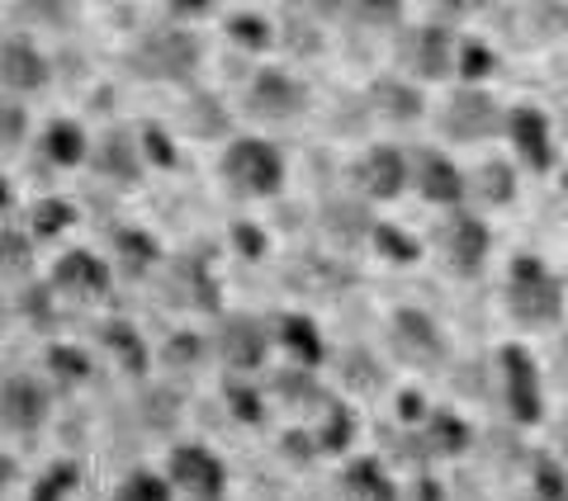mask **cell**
<instances>
[{"label":"cell","mask_w":568,"mask_h":501,"mask_svg":"<svg viewBox=\"0 0 568 501\" xmlns=\"http://www.w3.org/2000/svg\"><path fill=\"white\" fill-rule=\"evenodd\" d=\"M507 313L521 321V327H555L564 317V284L536 250H521L507 265V284H503Z\"/></svg>","instance_id":"cell-1"},{"label":"cell","mask_w":568,"mask_h":501,"mask_svg":"<svg viewBox=\"0 0 568 501\" xmlns=\"http://www.w3.org/2000/svg\"><path fill=\"white\" fill-rule=\"evenodd\" d=\"M200 62H204V43L185 24L148 29L129 52V67L142 81H171V85H185L200 71Z\"/></svg>","instance_id":"cell-2"},{"label":"cell","mask_w":568,"mask_h":501,"mask_svg":"<svg viewBox=\"0 0 568 501\" xmlns=\"http://www.w3.org/2000/svg\"><path fill=\"white\" fill-rule=\"evenodd\" d=\"M394 62L407 71V81H446L455 76V29L440 24H403L394 33Z\"/></svg>","instance_id":"cell-3"},{"label":"cell","mask_w":568,"mask_h":501,"mask_svg":"<svg viewBox=\"0 0 568 501\" xmlns=\"http://www.w3.org/2000/svg\"><path fill=\"white\" fill-rule=\"evenodd\" d=\"M219 171L227 185L252 194V200H271L284 185V156L275 142H265V137H233L219 161Z\"/></svg>","instance_id":"cell-4"},{"label":"cell","mask_w":568,"mask_h":501,"mask_svg":"<svg viewBox=\"0 0 568 501\" xmlns=\"http://www.w3.org/2000/svg\"><path fill=\"white\" fill-rule=\"evenodd\" d=\"M436 123L450 142H488V137H503L507 110L484 91V85H459V91H450L440 100Z\"/></svg>","instance_id":"cell-5"},{"label":"cell","mask_w":568,"mask_h":501,"mask_svg":"<svg viewBox=\"0 0 568 501\" xmlns=\"http://www.w3.org/2000/svg\"><path fill=\"white\" fill-rule=\"evenodd\" d=\"M388 346H394L398 365L407 369H440L450 360V341L440 321L422 308H394L388 313Z\"/></svg>","instance_id":"cell-6"},{"label":"cell","mask_w":568,"mask_h":501,"mask_svg":"<svg viewBox=\"0 0 568 501\" xmlns=\"http://www.w3.org/2000/svg\"><path fill=\"white\" fill-rule=\"evenodd\" d=\"M493 250V232L488 223L478 218V213L469 208H450L446 218L436 223V256L446 260V270L459 275V279H474L478 270H484Z\"/></svg>","instance_id":"cell-7"},{"label":"cell","mask_w":568,"mask_h":501,"mask_svg":"<svg viewBox=\"0 0 568 501\" xmlns=\"http://www.w3.org/2000/svg\"><path fill=\"white\" fill-rule=\"evenodd\" d=\"M497 379H503V407L517 426H536L545 417V384H540V365L526 346L507 341L497 350Z\"/></svg>","instance_id":"cell-8"},{"label":"cell","mask_w":568,"mask_h":501,"mask_svg":"<svg viewBox=\"0 0 568 501\" xmlns=\"http://www.w3.org/2000/svg\"><path fill=\"white\" fill-rule=\"evenodd\" d=\"M162 478L171 482V492L190 501H223L227 492V463L204 444H171Z\"/></svg>","instance_id":"cell-9"},{"label":"cell","mask_w":568,"mask_h":501,"mask_svg":"<svg viewBox=\"0 0 568 501\" xmlns=\"http://www.w3.org/2000/svg\"><path fill=\"white\" fill-rule=\"evenodd\" d=\"M246 114L261 119V123H294L298 114L308 110V85L294 76V71H280V67H265L246 85Z\"/></svg>","instance_id":"cell-10"},{"label":"cell","mask_w":568,"mask_h":501,"mask_svg":"<svg viewBox=\"0 0 568 501\" xmlns=\"http://www.w3.org/2000/svg\"><path fill=\"white\" fill-rule=\"evenodd\" d=\"M213 350H219V360L233 374H252L271 355V331L252 313H223L219 327H213Z\"/></svg>","instance_id":"cell-11"},{"label":"cell","mask_w":568,"mask_h":501,"mask_svg":"<svg viewBox=\"0 0 568 501\" xmlns=\"http://www.w3.org/2000/svg\"><path fill=\"white\" fill-rule=\"evenodd\" d=\"M407 185H417L422 200L436 204V208L465 204V171L436 147H417L413 156H407Z\"/></svg>","instance_id":"cell-12"},{"label":"cell","mask_w":568,"mask_h":501,"mask_svg":"<svg viewBox=\"0 0 568 501\" xmlns=\"http://www.w3.org/2000/svg\"><path fill=\"white\" fill-rule=\"evenodd\" d=\"M351 185L365 194V200H398L407 190V152L375 142L365 156L351 161Z\"/></svg>","instance_id":"cell-13"},{"label":"cell","mask_w":568,"mask_h":501,"mask_svg":"<svg viewBox=\"0 0 568 501\" xmlns=\"http://www.w3.org/2000/svg\"><path fill=\"white\" fill-rule=\"evenodd\" d=\"M503 137L511 142V152H517L530 171H549L555 166V137H549V114L540 104H511L507 110V123H503Z\"/></svg>","instance_id":"cell-14"},{"label":"cell","mask_w":568,"mask_h":501,"mask_svg":"<svg viewBox=\"0 0 568 501\" xmlns=\"http://www.w3.org/2000/svg\"><path fill=\"white\" fill-rule=\"evenodd\" d=\"M355 279H361V275H355L346 260L317 256V250H298V256L284 265V284H290V289H298V294H313V298H336V294H346Z\"/></svg>","instance_id":"cell-15"},{"label":"cell","mask_w":568,"mask_h":501,"mask_svg":"<svg viewBox=\"0 0 568 501\" xmlns=\"http://www.w3.org/2000/svg\"><path fill=\"white\" fill-rule=\"evenodd\" d=\"M365 110L384 119V123H422L426 119V95L422 85H413L407 76H398V71H388V76H375L365 91Z\"/></svg>","instance_id":"cell-16"},{"label":"cell","mask_w":568,"mask_h":501,"mask_svg":"<svg viewBox=\"0 0 568 501\" xmlns=\"http://www.w3.org/2000/svg\"><path fill=\"white\" fill-rule=\"evenodd\" d=\"M375 213H369V204L361 200V194H336V200H327L323 208H317V227H323V237L336 242L342 250L369 242V232H375Z\"/></svg>","instance_id":"cell-17"},{"label":"cell","mask_w":568,"mask_h":501,"mask_svg":"<svg viewBox=\"0 0 568 501\" xmlns=\"http://www.w3.org/2000/svg\"><path fill=\"white\" fill-rule=\"evenodd\" d=\"M48 76H52V67H48V58L39 52L33 39H6L0 43V85H6L10 95L43 91Z\"/></svg>","instance_id":"cell-18"},{"label":"cell","mask_w":568,"mask_h":501,"mask_svg":"<svg viewBox=\"0 0 568 501\" xmlns=\"http://www.w3.org/2000/svg\"><path fill=\"white\" fill-rule=\"evenodd\" d=\"M48 421V388L39 379H24V374H14V379L0 384V426H10V431H39Z\"/></svg>","instance_id":"cell-19"},{"label":"cell","mask_w":568,"mask_h":501,"mask_svg":"<svg viewBox=\"0 0 568 501\" xmlns=\"http://www.w3.org/2000/svg\"><path fill=\"white\" fill-rule=\"evenodd\" d=\"M413 431L422 440L426 459H459V454L474 450V426L450 407H432L426 411V421L413 426Z\"/></svg>","instance_id":"cell-20"},{"label":"cell","mask_w":568,"mask_h":501,"mask_svg":"<svg viewBox=\"0 0 568 501\" xmlns=\"http://www.w3.org/2000/svg\"><path fill=\"white\" fill-rule=\"evenodd\" d=\"M48 284L58 294H77V298H95L110 289V265H104L95 250H62L58 260H52V275Z\"/></svg>","instance_id":"cell-21"},{"label":"cell","mask_w":568,"mask_h":501,"mask_svg":"<svg viewBox=\"0 0 568 501\" xmlns=\"http://www.w3.org/2000/svg\"><path fill=\"white\" fill-rule=\"evenodd\" d=\"M100 175H110V181H138L142 171V152H138V133L133 129H110L91 142V156Z\"/></svg>","instance_id":"cell-22"},{"label":"cell","mask_w":568,"mask_h":501,"mask_svg":"<svg viewBox=\"0 0 568 501\" xmlns=\"http://www.w3.org/2000/svg\"><path fill=\"white\" fill-rule=\"evenodd\" d=\"M465 200L484 204V208H507L517 200V171H511V161H503V156L478 161L465 175Z\"/></svg>","instance_id":"cell-23"},{"label":"cell","mask_w":568,"mask_h":501,"mask_svg":"<svg viewBox=\"0 0 568 501\" xmlns=\"http://www.w3.org/2000/svg\"><path fill=\"white\" fill-rule=\"evenodd\" d=\"M342 488L355 501H403V488L394 482V473L384 469V459H375V454H355L342 469Z\"/></svg>","instance_id":"cell-24"},{"label":"cell","mask_w":568,"mask_h":501,"mask_svg":"<svg viewBox=\"0 0 568 501\" xmlns=\"http://www.w3.org/2000/svg\"><path fill=\"white\" fill-rule=\"evenodd\" d=\"M275 341L294 355V365L298 369H317L327 360V341H323V331H317V321L304 317V313H284L275 321Z\"/></svg>","instance_id":"cell-25"},{"label":"cell","mask_w":568,"mask_h":501,"mask_svg":"<svg viewBox=\"0 0 568 501\" xmlns=\"http://www.w3.org/2000/svg\"><path fill=\"white\" fill-rule=\"evenodd\" d=\"M100 346L114 355L119 369L123 374H133V379H142L152 365V355H148V341H142V331L133 327V321H123V317H110V321H100Z\"/></svg>","instance_id":"cell-26"},{"label":"cell","mask_w":568,"mask_h":501,"mask_svg":"<svg viewBox=\"0 0 568 501\" xmlns=\"http://www.w3.org/2000/svg\"><path fill=\"white\" fill-rule=\"evenodd\" d=\"M39 147H43V161H52V166H81L91 156V137H85L77 119H52L39 137Z\"/></svg>","instance_id":"cell-27"},{"label":"cell","mask_w":568,"mask_h":501,"mask_svg":"<svg viewBox=\"0 0 568 501\" xmlns=\"http://www.w3.org/2000/svg\"><path fill=\"white\" fill-rule=\"evenodd\" d=\"M171 275H175V294H181V303H190V308H200V313H219V279L209 275V265L204 260H175L171 265Z\"/></svg>","instance_id":"cell-28"},{"label":"cell","mask_w":568,"mask_h":501,"mask_svg":"<svg viewBox=\"0 0 568 501\" xmlns=\"http://www.w3.org/2000/svg\"><path fill=\"white\" fill-rule=\"evenodd\" d=\"M313 444H317V459H327V454H346L351 444H355V411L346 402H327L323 407V426L313 431Z\"/></svg>","instance_id":"cell-29"},{"label":"cell","mask_w":568,"mask_h":501,"mask_svg":"<svg viewBox=\"0 0 568 501\" xmlns=\"http://www.w3.org/2000/svg\"><path fill=\"white\" fill-rule=\"evenodd\" d=\"M114 256L123 260L129 275H148L152 265L162 260V246H156L152 232H142V227H119L114 232Z\"/></svg>","instance_id":"cell-30"},{"label":"cell","mask_w":568,"mask_h":501,"mask_svg":"<svg viewBox=\"0 0 568 501\" xmlns=\"http://www.w3.org/2000/svg\"><path fill=\"white\" fill-rule=\"evenodd\" d=\"M185 129L194 137H227V133H233V114L223 110L219 95H190V104H185Z\"/></svg>","instance_id":"cell-31"},{"label":"cell","mask_w":568,"mask_h":501,"mask_svg":"<svg viewBox=\"0 0 568 501\" xmlns=\"http://www.w3.org/2000/svg\"><path fill=\"white\" fill-rule=\"evenodd\" d=\"M336 374H342L346 388H361V392H379L384 388V369L369 350L361 346H346L342 355H336Z\"/></svg>","instance_id":"cell-32"},{"label":"cell","mask_w":568,"mask_h":501,"mask_svg":"<svg viewBox=\"0 0 568 501\" xmlns=\"http://www.w3.org/2000/svg\"><path fill=\"white\" fill-rule=\"evenodd\" d=\"M227 43L246 52H265L275 43V29L261 10H237V14H227Z\"/></svg>","instance_id":"cell-33"},{"label":"cell","mask_w":568,"mask_h":501,"mask_svg":"<svg viewBox=\"0 0 568 501\" xmlns=\"http://www.w3.org/2000/svg\"><path fill=\"white\" fill-rule=\"evenodd\" d=\"M369 242H375L379 256L394 260V265H417V260H422V242H417L407 227H398V223H375Z\"/></svg>","instance_id":"cell-34"},{"label":"cell","mask_w":568,"mask_h":501,"mask_svg":"<svg viewBox=\"0 0 568 501\" xmlns=\"http://www.w3.org/2000/svg\"><path fill=\"white\" fill-rule=\"evenodd\" d=\"M29 223H33V237L52 242V237H62V232L77 223V204L58 200V194H48V200H39V204L29 208Z\"/></svg>","instance_id":"cell-35"},{"label":"cell","mask_w":568,"mask_h":501,"mask_svg":"<svg viewBox=\"0 0 568 501\" xmlns=\"http://www.w3.org/2000/svg\"><path fill=\"white\" fill-rule=\"evenodd\" d=\"M493 71H497V52H493L484 39H465V43H455V76L465 81V85L488 81Z\"/></svg>","instance_id":"cell-36"},{"label":"cell","mask_w":568,"mask_h":501,"mask_svg":"<svg viewBox=\"0 0 568 501\" xmlns=\"http://www.w3.org/2000/svg\"><path fill=\"white\" fill-rule=\"evenodd\" d=\"M271 388H275L290 407H327V402H332V398H327V388L317 384L308 369H290V374H280V379H275Z\"/></svg>","instance_id":"cell-37"},{"label":"cell","mask_w":568,"mask_h":501,"mask_svg":"<svg viewBox=\"0 0 568 501\" xmlns=\"http://www.w3.org/2000/svg\"><path fill=\"white\" fill-rule=\"evenodd\" d=\"M332 14H346V20H355V24L388 29V33L403 29V6H398V0H361V6H332Z\"/></svg>","instance_id":"cell-38"},{"label":"cell","mask_w":568,"mask_h":501,"mask_svg":"<svg viewBox=\"0 0 568 501\" xmlns=\"http://www.w3.org/2000/svg\"><path fill=\"white\" fill-rule=\"evenodd\" d=\"M530 482H536V501H568V463L555 454H530Z\"/></svg>","instance_id":"cell-39"},{"label":"cell","mask_w":568,"mask_h":501,"mask_svg":"<svg viewBox=\"0 0 568 501\" xmlns=\"http://www.w3.org/2000/svg\"><path fill=\"white\" fill-rule=\"evenodd\" d=\"M284 48L298 52V58H317V52H323V29L313 24V10L284 14Z\"/></svg>","instance_id":"cell-40"},{"label":"cell","mask_w":568,"mask_h":501,"mask_svg":"<svg viewBox=\"0 0 568 501\" xmlns=\"http://www.w3.org/2000/svg\"><path fill=\"white\" fill-rule=\"evenodd\" d=\"M175 492H171V482L162 478V473H148V469H138V473H129L114 488V501H171Z\"/></svg>","instance_id":"cell-41"},{"label":"cell","mask_w":568,"mask_h":501,"mask_svg":"<svg viewBox=\"0 0 568 501\" xmlns=\"http://www.w3.org/2000/svg\"><path fill=\"white\" fill-rule=\"evenodd\" d=\"M81 482V469L71 459H62V463H52V469L33 482V492H29V501H67L71 497V488Z\"/></svg>","instance_id":"cell-42"},{"label":"cell","mask_w":568,"mask_h":501,"mask_svg":"<svg viewBox=\"0 0 568 501\" xmlns=\"http://www.w3.org/2000/svg\"><path fill=\"white\" fill-rule=\"evenodd\" d=\"M223 402H227V411H233L237 421H246V426H261V421H265V398H261L252 384L227 379V384H223Z\"/></svg>","instance_id":"cell-43"},{"label":"cell","mask_w":568,"mask_h":501,"mask_svg":"<svg viewBox=\"0 0 568 501\" xmlns=\"http://www.w3.org/2000/svg\"><path fill=\"white\" fill-rule=\"evenodd\" d=\"M517 14L530 24L536 39H564V33H568V6H564V0H549V6H526Z\"/></svg>","instance_id":"cell-44"},{"label":"cell","mask_w":568,"mask_h":501,"mask_svg":"<svg viewBox=\"0 0 568 501\" xmlns=\"http://www.w3.org/2000/svg\"><path fill=\"white\" fill-rule=\"evenodd\" d=\"M48 369H52V379H62V384H85L91 379V355L77 350V346H52Z\"/></svg>","instance_id":"cell-45"},{"label":"cell","mask_w":568,"mask_h":501,"mask_svg":"<svg viewBox=\"0 0 568 501\" xmlns=\"http://www.w3.org/2000/svg\"><path fill=\"white\" fill-rule=\"evenodd\" d=\"M138 152H142V161H152V166H162V171H171L175 161H181L175 156V142L166 137L162 123H142L138 129Z\"/></svg>","instance_id":"cell-46"},{"label":"cell","mask_w":568,"mask_h":501,"mask_svg":"<svg viewBox=\"0 0 568 501\" xmlns=\"http://www.w3.org/2000/svg\"><path fill=\"white\" fill-rule=\"evenodd\" d=\"M33 265V242L14 227H0V275H24Z\"/></svg>","instance_id":"cell-47"},{"label":"cell","mask_w":568,"mask_h":501,"mask_svg":"<svg viewBox=\"0 0 568 501\" xmlns=\"http://www.w3.org/2000/svg\"><path fill=\"white\" fill-rule=\"evenodd\" d=\"M204 350H209V341H204L200 331H175L162 355H166V365H171V369H190V365H200V360H204Z\"/></svg>","instance_id":"cell-48"},{"label":"cell","mask_w":568,"mask_h":501,"mask_svg":"<svg viewBox=\"0 0 568 501\" xmlns=\"http://www.w3.org/2000/svg\"><path fill=\"white\" fill-rule=\"evenodd\" d=\"M233 246L246 260H265V250H271V242H265V232L256 223H233Z\"/></svg>","instance_id":"cell-49"},{"label":"cell","mask_w":568,"mask_h":501,"mask_svg":"<svg viewBox=\"0 0 568 501\" xmlns=\"http://www.w3.org/2000/svg\"><path fill=\"white\" fill-rule=\"evenodd\" d=\"M280 450H284V454H290V459L298 463V469H304V463H313V459H317V444H313V431H298V426H294V431H284V436H280Z\"/></svg>","instance_id":"cell-50"},{"label":"cell","mask_w":568,"mask_h":501,"mask_svg":"<svg viewBox=\"0 0 568 501\" xmlns=\"http://www.w3.org/2000/svg\"><path fill=\"white\" fill-rule=\"evenodd\" d=\"M426 411H432V407H426L422 392H413V388H403V392H398V421L407 426V431L426 421Z\"/></svg>","instance_id":"cell-51"},{"label":"cell","mask_w":568,"mask_h":501,"mask_svg":"<svg viewBox=\"0 0 568 501\" xmlns=\"http://www.w3.org/2000/svg\"><path fill=\"white\" fill-rule=\"evenodd\" d=\"M24 137V110L14 100H0V142H20Z\"/></svg>","instance_id":"cell-52"},{"label":"cell","mask_w":568,"mask_h":501,"mask_svg":"<svg viewBox=\"0 0 568 501\" xmlns=\"http://www.w3.org/2000/svg\"><path fill=\"white\" fill-rule=\"evenodd\" d=\"M555 440H559V463H568V407H564V417L555 426Z\"/></svg>","instance_id":"cell-53"},{"label":"cell","mask_w":568,"mask_h":501,"mask_svg":"<svg viewBox=\"0 0 568 501\" xmlns=\"http://www.w3.org/2000/svg\"><path fill=\"white\" fill-rule=\"evenodd\" d=\"M417 501H440V482L417 478Z\"/></svg>","instance_id":"cell-54"},{"label":"cell","mask_w":568,"mask_h":501,"mask_svg":"<svg viewBox=\"0 0 568 501\" xmlns=\"http://www.w3.org/2000/svg\"><path fill=\"white\" fill-rule=\"evenodd\" d=\"M10 482H14V459H10L6 450H0V492H6Z\"/></svg>","instance_id":"cell-55"},{"label":"cell","mask_w":568,"mask_h":501,"mask_svg":"<svg viewBox=\"0 0 568 501\" xmlns=\"http://www.w3.org/2000/svg\"><path fill=\"white\" fill-rule=\"evenodd\" d=\"M14 204V190H10V181H6V171H0V213H6Z\"/></svg>","instance_id":"cell-56"},{"label":"cell","mask_w":568,"mask_h":501,"mask_svg":"<svg viewBox=\"0 0 568 501\" xmlns=\"http://www.w3.org/2000/svg\"><path fill=\"white\" fill-rule=\"evenodd\" d=\"M559 114H564V133H568V85H564V95H559Z\"/></svg>","instance_id":"cell-57"},{"label":"cell","mask_w":568,"mask_h":501,"mask_svg":"<svg viewBox=\"0 0 568 501\" xmlns=\"http://www.w3.org/2000/svg\"><path fill=\"white\" fill-rule=\"evenodd\" d=\"M564 369H568V336H564Z\"/></svg>","instance_id":"cell-58"},{"label":"cell","mask_w":568,"mask_h":501,"mask_svg":"<svg viewBox=\"0 0 568 501\" xmlns=\"http://www.w3.org/2000/svg\"><path fill=\"white\" fill-rule=\"evenodd\" d=\"M564 190H568V171H564Z\"/></svg>","instance_id":"cell-59"},{"label":"cell","mask_w":568,"mask_h":501,"mask_svg":"<svg viewBox=\"0 0 568 501\" xmlns=\"http://www.w3.org/2000/svg\"><path fill=\"white\" fill-rule=\"evenodd\" d=\"M530 501H536V497H530Z\"/></svg>","instance_id":"cell-60"}]
</instances>
